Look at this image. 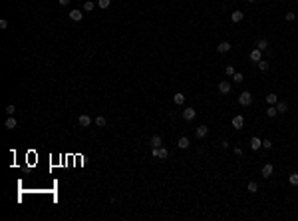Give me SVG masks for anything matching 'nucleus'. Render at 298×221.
<instances>
[{
  "label": "nucleus",
  "mask_w": 298,
  "mask_h": 221,
  "mask_svg": "<svg viewBox=\"0 0 298 221\" xmlns=\"http://www.w3.org/2000/svg\"><path fill=\"white\" fill-rule=\"evenodd\" d=\"M151 155L157 158V159H167L169 158V151H167L163 145H161V148H151Z\"/></svg>",
  "instance_id": "obj_1"
},
{
  "label": "nucleus",
  "mask_w": 298,
  "mask_h": 221,
  "mask_svg": "<svg viewBox=\"0 0 298 221\" xmlns=\"http://www.w3.org/2000/svg\"><path fill=\"white\" fill-rule=\"evenodd\" d=\"M239 104H241V106H251V104H252L251 92H242L241 96H239Z\"/></svg>",
  "instance_id": "obj_2"
},
{
  "label": "nucleus",
  "mask_w": 298,
  "mask_h": 221,
  "mask_svg": "<svg viewBox=\"0 0 298 221\" xmlns=\"http://www.w3.org/2000/svg\"><path fill=\"white\" fill-rule=\"evenodd\" d=\"M181 115H183V120H185V122H191V120H195L197 112H195V108H185Z\"/></svg>",
  "instance_id": "obj_3"
},
{
  "label": "nucleus",
  "mask_w": 298,
  "mask_h": 221,
  "mask_svg": "<svg viewBox=\"0 0 298 221\" xmlns=\"http://www.w3.org/2000/svg\"><path fill=\"white\" fill-rule=\"evenodd\" d=\"M242 125H245V118H242V115H235V118H232V128H235V130H241Z\"/></svg>",
  "instance_id": "obj_4"
},
{
  "label": "nucleus",
  "mask_w": 298,
  "mask_h": 221,
  "mask_svg": "<svg viewBox=\"0 0 298 221\" xmlns=\"http://www.w3.org/2000/svg\"><path fill=\"white\" fill-rule=\"evenodd\" d=\"M272 171H274V165H272V164H264V165H262V177H270Z\"/></svg>",
  "instance_id": "obj_5"
},
{
  "label": "nucleus",
  "mask_w": 298,
  "mask_h": 221,
  "mask_svg": "<svg viewBox=\"0 0 298 221\" xmlns=\"http://www.w3.org/2000/svg\"><path fill=\"white\" fill-rule=\"evenodd\" d=\"M219 92H221V94H229V92H231V82H227V80L219 82Z\"/></svg>",
  "instance_id": "obj_6"
},
{
  "label": "nucleus",
  "mask_w": 298,
  "mask_h": 221,
  "mask_svg": "<svg viewBox=\"0 0 298 221\" xmlns=\"http://www.w3.org/2000/svg\"><path fill=\"white\" fill-rule=\"evenodd\" d=\"M70 18L74 20V22H80V20L84 18V14H82V10H70Z\"/></svg>",
  "instance_id": "obj_7"
},
{
  "label": "nucleus",
  "mask_w": 298,
  "mask_h": 221,
  "mask_svg": "<svg viewBox=\"0 0 298 221\" xmlns=\"http://www.w3.org/2000/svg\"><path fill=\"white\" fill-rule=\"evenodd\" d=\"M195 134H197V138L201 139V138H205V135L209 134V128H207V125H199V128H197V132H195Z\"/></svg>",
  "instance_id": "obj_8"
},
{
  "label": "nucleus",
  "mask_w": 298,
  "mask_h": 221,
  "mask_svg": "<svg viewBox=\"0 0 298 221\" xmlns=\"http://www.w3.org/2000/svg\"><path fill=\"white\" fill-rule=\"evenodd\" d=\"M173 102H175L177 106H183V104H185V94H181V92H177L175 96H173Z\"/></svg>",
  "instance_id": "obj_9"
},
{
  "label": "nucleus",
  "mask_w": 298,
  "mask_h": 221,
  "mask_svg": "<svg viewBox=\"0 0 298 221\" xmlns=\"http://www.w3.org/2000/svg\"><path fill=\"white\" fill-rule=\"evenodd\" d=\"M260 56H262V52H260L258 48L251 50V60H252V62H260Z\"/></svg>",
  "instance_id": "obj_10"
},
{
  "label": "nucleus",
  "mask_w": 298,
  "mask_h": 221,
  "mask_svg": "<svg viewBox=\"0 0 298 221\" xmlns=\"http://www.w3.org/2000/svg\"><path fill=\"white\" fill-rule=\"evenodd\" d=\"M242 18H245V14H242L241 10H235V12L231 14V20H232V22H241Z\"/></svg>",
  "instance_id": "obj_11"
},
{
  "label": "nucleus",
  "mask_w": 298,
  "mask_h": 221,
  "mask_svg": "<svg viewBox=\"0 0 298 221\" xmlns=\"http://www.w3.org/2000/svg\"><path fill=\"white\" fill-rule=\"evenodd\" d=\"M217 50H219V54H227L229 50H231V44H229V42H221Z\"/></svg>",
  "instance_id": "obj_12"
},
{
  "label": "nucleus",
  "mask_w": 298,
  "mask_h": 221,
  "mask_svg": "<svg viewBox=\"0 0 298 221\" xmlns=\"http://www.w3.org/2000/svg\"><path fill=\"white\" fill-rule=\"evenodd\" d=\"M91 124V118H90V115H80V125H82V128H88V125H90Z\"/></svg>",
  "instance_id": "obj_13"
},
{
  "label": "nucleus",
  "mask_w": 298,
  "mask_h": 221,
  "mask_svg": "<svg viewBox=\"0 0 298 221\" xmlns=\"http://www.w3.org/2000/svg\"><path fill=\"white\" fill-rule=\"evenodd\" d=\"M256 48L260 50V52H264L266 48H268V42H266L264 38H260V40H256Z\"/></svg>",
  "instance_id": "obj_14"
},
{
  "label": "nucleus",
  "mask_w": 298,
  "mask_h": 221,
  "mask_svg": "<svg viewBox=\"0 0 298 221\" xmlns=\"http://www.w3.org/2000/svg\"><path fill=\"white\" fill-rule=\"evenodd\" d=\"M258 148H262V139L252 138V139H251V149H258Z\"/></svg>",
  "instance_id": "obj_15"
},
{
  "label": "nucleus",
  "mask_w": 298,
  "mask_h": 221,
  "mask_svg": "<svg viewBox=\"0 0 298 221\" xmlns=\"http://www.w3.org/2000/svg\"><path fill=\"white\" fill-rule=\"evenodd\" d=\"M276 110H278V114H284V112L288 110V104L286 102H276Z\"/></svg>",
  "instance_id": "obj_16"
},
{
  "label": "nucleus",
  "mask_w": 298,
  "mask_h": 221,
  "mask_svg": "<svg viewBox=\"0 0 298 221\" xmlns=\"http://www.w3.org/2000/svg\"><path fill=\"white\" fill-rule=\"evenodd\" d=\"M177 145H179L181 149H187V148H189V138H179Z\"/></svg>",
  "instance_id": "obj_17"
},
{
  "label": "nucleus",
  "mask_w": 298,
  "mask_h": 221,
  "mask_svg": "<svg viewBox=\"0 0 298 221\" xmlns=\"http://www.w3.org/2000/svg\"><path fill=\"white\" fill-rule=\"evenodd\" d=\"M161 141H163L161 135H153L151 138V148H161Z\"/></svg>",
  "instance_id": "obj_18"
},
{
  "label": "nucleus",
  "mask_w": 298,
  "mask_h": 221,
  "mask_svg": "<svg viewBox=\"0 0 298 221\" xmlns=\"http://www.w3.org/2000/svg\"><path fill=\"white\" fill-rule=\"evenodd\" d=\"M266 102H268V106H276L278 98H276V94H268V96H266Z\"/></svg>",
  "instance_id": "obj_19"
},
{
  "label": "nucleus",
  "mask_w": 298,
  "mask_h": 221,
  "mask_svg": "<svg viewBox=\"0 0 298 221\" xmlns=\"http://www.w3.org/2000/svg\"><path fill=\"white\" fill-rule=\"evenodd\" d=\"M246 189H248L251 193H256V191H258V183H256V181H248V185H246Z\"/></svg>",
  "instance_id": "obj_20"
},
{
  "label": "nucleus",
  "mask_w": 298,
  "mask_h": 221,
  "mask_svg": "<svg viewBox=\"0 0 298 221\" xmlns=\"http://www.w3.org/2000/svg\"><path fill=\"white\" fill-rule=\"evenodd\" d=\"M276 114H278V110H276V106H268V108H266V115H268V118H274Z\"/></svg>",
  "instance_id": "obj_21"
},
{
  "label": "nucleus",
  "mask_w": 298,
  "mask_h": 221,
  "mask_svg": "<svg viewBox=\"0 0 298 221\" xmlns=\"http://www.w3.org/2000/svg\"><path fill=\"white\" fill-rule=\"evenodd\" d=\"M6 128H8V130H14V128H16V120H14V118H12V115H10V118H8V120H6Z\"/></svg>",
  "instance_id": "obj_22"
},
{
  "label": "nucleus",
  "mask_w": 298,
  "mask_h": 221,
  "mask_svg": "<svg viewBox=\"0 0 298 221\" xmlns=\"http://www.w3.org/2000/svg\"><path fill=\"white\" fill-rule=\"evenodd\" d=\"M109 4H111V0H98V6L99 8H109Z\"/></svg>",
  "instance_id": "obj_23"
},
{
  "label": "nucleus",
  "mask_w": 298,
  "mask_h": 221,
  "mask_svg": "<svg viewBox=\"0 0 298 221\" xmlns=\"http://www.w3.org/2000/svg\"><path fill=\"white\" fill-rule=\"evenodd\" d=\"M94 2H91V0H88V2H84V10L85 12H91V10H94Z\"/></svg>",
  "instance_id": "obj_24"
},
{
  "label": "nucleus",
  "mask_w": 298,
  "mask_h": 221,
  "mask_svg": "<svg viewBox=\"0 0 298 221\" xmlns=\"http://www.w3.org/2000/svg\"><path fill=\"white\" fill-rule=\"evenodd\" d=\"M288 181H290V185H298V173H290Z\"/></svg>",
  "instance_id": "obj_25"
},
{
  "label": "nucleus",
  "mask_w": 298,
  "mask_h": 221,
  "mask_svg": "<svg viewBox=\"0 0 298 221\" xmlns=\"http://www.w3.org/2000/svg\"><path fill=\"white\" fill-rule=\"evenodd\" d=\"M95 125H98V128H104V125H105V118H104V115L95 118Z\"/></svg>",
  "instance_id": "obj_26"
},
{
  "label": "nucleus",
  "mask_w": 298,
  "mask_h": 221,
  "mask_svg": "<svg viewBox=\"0 0 298 221\" xmlns=\"http://www.w3.org/2000/svg\"><path fill=\"white\" fill-rule=\"evenodd\" d=\"M258 64V70H262V72H266L268 70V64H266V60H260V62H256Z\"/></svg>",
  "instance_id": "obj_27"
},
{
  "label": "nucleus",
  "mask_w": 298,
  "mask_h": 221,
  "mask_svg": "<svg viewBox=\"0 0 298 221\" xmlns=\"http://www.w3.org/2000/svg\"><path fill=\"white\" fill-rule=\"evenodd\" d=\"M242 80H245V78H242V74H241V72H235V82H237V84H241Z\"/></svg>",
  "instance_id": "obj_28"
},
{
  "label": "nucleus",
  "mask_w": 298,
  "mask_h": 221,
  "mask_svg": "<svg viewBox=\"0 0 298 221\" xmlns=\"http://www.w3.org/2000/svg\"><path fill=\"white\" fill-rule=\"evenodd\" d=\"M225 72H227V76H235V68H232V66H227V68H225Z\"/></svg>",
  "instance_id": "obj_29"
},
{
  "label": "nucleus",
  "mask_w": 298,
  "mask_h": 221,
  "mask_svg": "<svg viewBox=\"0 0 298 221\" xmlns=\"http://www.w3.org/2000/svg\"><path fill=\"white\" fill-rule=\"evenodd\" d=\"M14 112H16V108L12 106V104H10V106H6V114H8V115H12Z\"/></svg>",
  "instance_id": "obj_30"
},
{
  "label": "nucleus",
  "mask_w": 298,
  "mask_h": 221,
  "mask_svg": "<svg viewBox=\"0 0 298 221\" xmlns=\"http://www.w3.org/2000/svg\"><path fill=\"white\" fill-rule=\"evenodd\" d=\"M262 148H264V149H270V148H272V141H270V139H264V141H262Z\"/></svg>",
  "instance_id": "obj_31"
},
{
  "label": "nucleus",
  "mask_w": 298,
  "mask_h": 221,
  "mask_svg": "<svg viewBox=\"0 0 298 221\" xmlns=\"http://www.w3.org/2000/svg\"><path fill=\"white\" fill-rule=\"evenodd\" d=\"M0 28H2V30H6V28H8V20H6V18H2V20H0Z\"/></svg>",
  "instance_id": "obj_32"
},
{
  "label": "nucleus",
  "mask_w": 298,
  "mask_h": 221,
  "mask_svg": "<svg viewBox=\"0 0 298 221\" xmlns=\"http://www.w3.org/2000/svg\"><path fill=\"white\" fill-rule=\"evenodd\" d=\"M294 18H296V14H294V12H286V20H288V22H292Z\"/></svg>",
  "instance_id": "obj_33"
},
{
  "label": "nucleus",
  "mask_w": 298,
  "mask_h": 221,
  "mask_svg": "<svg viewBox=\"0 0 298 221\" xmlns=\"http://www.w3.org/2000/svg\"><path fill=\"white\" fill-rule=\"evenodd\" d=\"M60 4L62 6H68V4H70V0H60Z\"/></svg>",
  "instance_id": "obj_34"
},
{
  "label": "nucleus",
  "mask_w": 298,
  "mask_h": 221,
  "mask_svg": "<svg viewBox=\"0 0 298 221\" xmlns=\"http://www.w3.org/2000/svg\"><path fill=\"white\" fill-rule=\"evenodd\" d=\"M248 2H256V0H248Z\"/></svg>",
  "instance_id": "obj_35"
}]
</instances>
